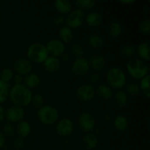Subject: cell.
Masks as SVG:
<instances>
[{
  "instance_id": "obj_33",
  "label": "cell",
  "mask_w": 150,
  "mask_h": 150,
  "mask_svg": "<svg viewBox=\"0 0 150 150\" xmlns=\"http://www.w3.org/2000/svg\"><path fill=\"white\" fill-rule=\"evenodd\" d=\"M70 52L76 59H79L83 57L84 54V50L80 44L75 43L70 47Z\"/></svg>"
},
{
  "instance_id": "obj_40",
  "label": "cell",
  "mask_w": 150,
  "mask_h": 150,
  "mask_svg": "<svg viewBox=\"0 0 150 150\" xmlns=\"http://www.w3.org/2000/svg\"><path fill=\"white\" fill-rule=\"evenodd\" d=\"M65 23V18L63 16H57L54 20V25L56 26H62V25Z\"/></svg>"
},
{
  "instance_id": "obj_11",
  "label": "cell",
  "mask_w": 150,
  "mask_h": 150,
  "mask_svg": "<svg viewBox=\"0 0 150 150\" xmlns=\"http://www.w3.org/2000/svg\"><path fill=\"white\" fill-rule=\"evenodd\" d=\"M56 131L62 137L70 136L73 131V123L68 118H62L58 122L56 127Z\"/></svg>"
},
{
  "instance_id": "obj_23",
  "label": "cell",
  "mask_w": 150,
  "mask_h": 150,
  "mask_svg": "<svg viewBox=\"0 0 150 150\" xmlns=\"http://www.w3.org/2000/svg\"><path fill=\"white\" fill-rule=\"evenodd\" d=\"M87 43L92 48L98 50L102 48L104 45V41L102 37L98 34H92L88 38Z\"/></svg>"
},
{
  "instance_id": "obj_42",
  "label": "cell",
  "mask_w": 150,
  "mask_h": 150,
  "mask_svg": "<svg viewBox=\"0 0 150 150\" xmlns=\"http://www.w3.org/2000/svg\"><path fill=\"white\" fill-rule=\"evenodd\" d=\"M6 142V138L5 136L4 135V133L0 131V149L2 148L3 146L5 145Z\"/></svg>"
},
{
  "instance_id": "obj_1",
  "label": "cell",
  "mask_w": 150,
  "mask_h": 150,
  "mask_svg": "<svg viewBox=\"0 0 150 150\" xmlns=\"http://www.w3.org/2000/svg\"><path fill=\"white\" fill-rule=\"evenodd\" d=\"M32 93L24 84H16L10 89L9 97L16 106L26 107L32 103Z\"/></svg>"
},
{
  "instance_id": "obj_4",
  "label": "cell",
  "mask_w": 150,
  "mask_h": 150,
  "mask_svg": "<svg viewBox=\"0 0 150 150\" xmlns=\"http://www.w3.org/2000/svg\"><path fill=\"white\" fill-rule=\"evenodd\" d=\"M26 54L29 61L35 63H43L49 56L46 46L40 42H35L29 45Z\"/></svg>"
},
{
  "instance_id": "obj_46",
  "label": "cell",
  "mask_w": 150,
  "mask_h": 150,
  "mask_svg": "<svg viewBox=\"0 0 150 150\" xmlns=\"http://www.w3.org/2000/svg\"><path fill=\"white\" fill-rule=\"evenodd\" d=\"M0 18H1V13H0Z\"/></svg>"
},
{
  "instance_id": "obj_45",
  "label": "cell",
  "mask_w": 150,
  "mask_h": 150,
  "mask_svg": "<svg viewBox=\"0 0 150 150\" xmlns=\"http://www.w3.org/2000/svg\"><path fill=\"white\" fill-rule=\"evenodd\" d=\"M120 2L123 3V4H132V3L135 2V1L134 0H127V1H126V0H124V1H120Z\"/></svg>"
},
{
  "instance_id": "obj_34",
  "label": "cell",
  "mask_w": 150,
  "mask_h": 150,
  "mask_svg": "<svg viewBox=\"0 0 150 150\" xmlns=\"http://www.w3.org/2000/svg\"><path fill=\"white\" fill-rule=\"evenodd\" d=\"M136 53V48L132 45H124L121 48V54L125 57H131Z\"/></svg>"
},
{
  "instance_id": "obj_28",
  "label": "cell",
  "mask_w": 150,
  "mask_h": 150,
  "mask_svg": "<svg viewBox=\"0 0 150 150\" xmlns=\"http://www.w3.org/2000/svg\"><path fill=\"white\" fill-rule=\"evenodd\" d=\"M149 81H150V76L149 75L145 76L144 78L142 79L140 83V90L143 92L144 95L146 98H150V88H149Z\"/></svg>"
},
{
  "instance_id": "obj_30",
  "label": "cell",
  "mask_w": 150,
  "mask_h": 150,
  "mask_svg": "<svg viewBox=\"0 0 150 150\" xmlns=\"http://www.w3.org/2000/svg\"><path fill=\"white\" fill-rule=\"evenodd\" d=\"M10 88L7 83L0 80V104L4 103L9 97Z\"/></svg>"
},
{
  "instance_id": "obj_44",
  "label": "cell",
  "mask_w": 150,
  "mask_h": 150,
  "mask_svg": "<svg viewBox=\"0 0 150 150\" xmlns=\"http://www.w3.org/2000/svg\"><path fill=\"white\" fill-rule=\"evenodd\" d=\"M60 57L62 58V61L64 62H67L69 59H70V56H69L67 53H64V54H63Z\"/></svg>"
},
{
  "instance_id": "obj_20",
  "label": "cell",
  "mask_w": 150,
  "mask_h": 150,
  "mask_svg": "<svg viewBox=\"0 0 150 150\" xmlns=\"http://www.w3.org/2000/svg\"><path fill=\"white\" fill-rule=\"evenodd\" d=\"M103 16L98 12H91L86 16V22L91 27H98L103 22Z\"/></svg>"
},
{
  "instance_id": "obj_27",
  "label": "cell",
  "mask_w": 150,
  "mask_h": 150,
  "mask_svg": "<svg viewBox=\"0 0 150 150\" xmlns=\"http://www.w3.org/2000/svg\"><path fill=\"white\" fill-rule=\"evenodd\" d=\"M114 126L118 131H125L128 127V120L125 116L119 115L114 119Z\"/></svg>"
},
{
  "instance_id": "obj_3",
  "label": "cell",
  "mask_w": 150,
  "mask_h": 150,
  "mask_svg": "<svg viewBox=\"0 0 150 150\" xmlns=\"http://www.w3.org/2000/svg\"><path fill=\"white\" fill-rule=\"evenodd\" d=\"M127 70L129 75L133 79H142L147 76L149 67L143 60L135 59L128 62L127 64Z\"/></svg>"
},
{
  "instance_id": "obj_6",
  "label": "cell",
  "mask_w": 150,
  "mask_h": 150,
  "mask_svg": "<svg viewBox=\"0 0 150 150\" xmlns=\"http://www.w3.org/2000/svg\"><path fill=\"white\" fill-rule=\"evenodd\" d=\"M85 20L84 12L79 9H76L70 12L66 18L65 23L67 26L71 29H78L83 23Z\"/></svg>"
},
{
  "instance_id": "obj_29",
  "label": "cell",
  "mask_w": 150,
  "mask_h": 150,
  "mask_svg": "<svg viewBox=\"0 0 150 150\" xmlns=\"http://www.w3.org/2000/svg\"><path fill=\"white\" fill-rule=\"evenodd\" d=\"M76 4L78 7V9L82 11L89 10L95 5V0H77L76 1Z\"/></svg>"
},
{
  "instance_id": "obj_7",
  "label": "cell",
  "mask_w": 150,
  "mask_h": 150,
  "mask_svg": "<svg viewBox=\"0 0 150 150\" xmlns=\"http://www.w3.org/2000/svg\"><path fill=\"white\" fill-rule=\"evenodd\" d=\"M78 124L82 131L86 133H92L95 127V120L90 113L83 112L78 118Z\"/></svg>"
},
{
  "instance_id": "obj_14",
  "label": "cell",
  "mask_w": 150,
  "mask_h": 150,
  "mask_svg": "<svg viewBox=\"0 0 150 150\" xmlns=\"http://www.w3.org/2000/svg\"><path fill=\"white\" fill-rule=\"evenodd\" d=\"M89 67H92L95 71L100 72L103 70L106 65V61L104 57L98 54L91 56L89 61Z\"/></svg>"
},
{
  "instance_id": "obj_31",
  "label": "cell",
  "mask_w": 150,
  "mask_h": 150,
  "mask_svg": "<svg viewBox=\"0 0 150 150\" xmlns=\"http://www.w3.org/2000/svg\"><path fill=\"white\" fill-rule=\"evenodd\" d=\"M13 76H14V74H13V70L7 67L2 69L0 72V80L5 83H8V82H10L13 79Z\"/></svg>"
},
{
  "instance_id": "obj_25",
  "label": "cell",
  "mask_w": 150,
  "mask_h": 150,
  "mask_svg": "<svg viewBox=\"0 0 150 150\" xmlns=\"http://www.w3.org/2000/svg\"><path fill=\"white\" fill-rule=\"evenodd\" d=\"M31 130H32V127H31L30 124L27 121L22 120L18 124L17 133L21 139L27 137L30 134Z\"/></svg>"
},
{
  "instance_id": "obj_9",
  "label": "cell",
  "mask_w": 150,
  "mask_h": 150,
  "mask_svg": "<svg viewBox=\"0 0 150 150\" xmlns=\"http://www.w3.org/2000/svg\"><path fill=\"white\" fill-rule=\"evenodd\" d=\"M89 70V62L83 57L76 59V60L73 62L71 66V70L73 74L76 76H79V77L85 76Z\"/></svg>"
},
{
  "instance_id": "obj_19",
  "label": "cell",
  "mask_w": 150,
  "mask_h": 150,
  "mask_svg": "<svg viewBox=\"0 0 150 150\" xmlns=\"http://www.w3.org/2000/svg\"><path fill=\"white\" fill-rule=\"evenodd\" d=\"M82 144L86 149H93L98 144V138L92 133H86L82 139Z\"/></svg>"
},
{
  "instance_id": "obj_5",
  "label": "cell",
  "mask_w": 150,
  "mask_h": 150,
  "mask_svg": "<svg viewBox=\"0 0 150 150\" xmlns=\"http://www.w3.org/2000/svg\"><path fill=\"white\" fill-rule=\"evenodd\" d=\"M38 117L41 123L46 125L54 124L59 119V112L57 108L51 105H42L38 111Z\"/></svg>"
},
{
  "instance_id": "obj_21",
  "label": "cell",
  "mask_w": 150,
  "mask_h": 150,
  "mask_svg": "<svg viewBox=\"0 0 150 150\" xmlns=\"http://www.w3.org/2000/svg\"><path fill=\"white\" fill-rule=\"evenodd\" d=\"M114 103L118 108H124L128 103V95L125 91L119 89L114 97Z\"/></svg>"
},
{
  "instance_id": "obj_2",
  "label": "cell",
  "mask_w": 150,
  "mask_h": 150,
  "mask_svg": "<svg viewBox=\"0 0 150 150\" xmlns=\"http://www.w3.org/2000/svg\"><path fill=\"white\" fill-rule=\"evenodd\" d=\"M106 82L109 87L119 90L126 86L127 78L122 69L112 67L107 72Z\"/></svg>"
},
{
  "instance_id": "obj_35",
  "label": "cell",
  "mask_w": 150,
  "mask_h": 150,
  "mask_svg": "<svg viewBox=\"0 0 150 150\" xmlns=\"http://www.w3.org/2000/svg\"><path fill=\"white\" fill-rule=\"evenodd\" d=\"M139 31L144 35H149L150 33V20L146 19L141 22L139 25Z\"/></svg>"
},
{
  "instance_id": "obj_8",
  "label": "cell",
  "mask_w": 150,
  "mask_h": 150,
  "mask_svg": "<svg viewBox=\"0 0 150 150\" xmlns=\"http://www.w3.org/2000/svg\"><path fill=\"white\" fill-rule=\"evenodd\" d=\"M78 99L83 102H89L94 98L95 94V88L92 85L87 83L78 87L76 92Z\"/></svg>"
},
{
  "instance_id": "obj_13",
  "label": "cell",
  "mask_w": 150,
  "mask_h": 150,
  "mask_svg": "<svg viewBox=\"0 0 150 150\" xmlns=\"http://www.w3.org/2000/svg\"><path fill=\"white\" fill-rule=\"evenodd\" d=\"M13 68L16 73L21 76H26L31 73L32 64L29 59L24 58L18 59L13 64Z\"/></svg>"
},
{
  "instance_id": "obj_32",
  "label": "cell",
  "mask_w": 150,
  "mask_h": 150,
  "mask_svg": "<svg viewBox=\"0 0 150 150\" xmlns=\"http://www.w3.org/2000/svg\"><path fill=\"white\" fill-rule=\"evenodd\" d=\"M140 87L139 85L136 83H129L126 86V93L127 95H130V96H137L140 93Z\"/></svg>"
},
{
  "instance_id": "obj_12",
  "label": "cell",
  "mask_w": 150,
  "mask_h": 150,
  "mask_svg": "<svg viewBox=\"0 0 150 150\" xmlns=\"http://www.w3.org/2000/svg\"><path fill=\"white\" fill-rule=\"evenodd\" d=\"M24 110L23 108L18 106H12L5 111V115L7 120L10 122H20L24 117Z\"/></svg>"
},
{
  "instance_id": "obj_15",
  "label": "cell",
  "mask_w": 150,
  "mask_h": 150,
  "mask_svg": "<svg viewBox=\"0 0 150 150\" xmlns=\"http://www.w3.org/2000/svg\"><path fill=\"white\" fill-rule=\"evenodd\" d=\"M43 66L45 70L49 73H56L58 71L61 67L60 61L57 57L48 56V58L44 61Z\"/></svg>"
},
{
  "instance_id": "obj_36",
  "label": "cell",
  "mask_w": 150,
  "mask_h": 150,
  "mask_svg": "<svg viewBox=\"0 0 150 150\" xmlns=\"http://www.w3.org/2000/svg\"><path fill=\"white\" fill-rule=\"evenodd\" d=\"M32 103L35 108H41V107L43 105V103H44L43 97H42L41 95H40V94H37V95L32 96Z\"/></svg>"
},
{
  "instance_id": "obj_37",
  "label": "cell",
  "mask_w": 150,
  "mask_h": 150,
  "mask_svg": "<svg viewBox=\"0 0 150 150\" xmlns=\"http://www.w3.org/2000/svg\"><path fill=\"white\" fill-rule=\"evenodd\" d=\"M3 131H4V133L6 135V136H9V137H13L15 135V130L14 127L13 126V125L10 122L5 123L3 126Z\"/></svg>"
},
{
  "instance_id": "obj_18",
  "label": "cell",
  "mask_w": 150,
  "mask_h": 150,
  "mask_svg": "<svg viewBox=\"0 0 150 150\" xmlns=\"http://www.w3.org/2000/svg\"><path fill=\"white\" fill-rule=\"evenodd\" d=\"M54 7L62 15L69 14L72 11V4L68 0H57L54 1Z\"/></svg>"
},
{
  "instance_id": "obj_22",
  "label": "cell",
  "mask_w": 150,
  "mask_h": 150,
  "mask_svg": "<svg viewBox=\"0 0 150 150\" xmlns=\"http://www.w3.org/2000/svg\"><path fill=\"white\" fill-rule=\"evenodd\" d=\"M149 42H142L136 49V53L140 59L144 61H149Z\"/></svg>"
},
{
  "instance_id": "obj_10",
  "label": "cell",
  "mask_w": 150,
  "mask_h": 150,
  "mask_svg": "<svg viewBox=\"0 0 150 150\" xmlns=\"http://www.w3.org/2000/svg\"><path fill=\"white\" fill-rule=\"evenodd\" d=\"M45 46L48 54H51V57H57V58L61 57L65 51L64 44L59 40H51L48 41Z\"/></svg>"
},
{
  "instance_id": "obj_24",
  "label": "cell",
  "mask_w": 150,
  "mask_h": 150,
  "mask_svg": "<svg viewBox=\"0 0 150 150\" xmlns=\"http://www.w3.org/2000/svg\"><path fill=\"white\" fill-rule=\"evenodd\" d=\"M59 36L61 42L63 43H69L73 39V30L67 26H62L59 31Z\"/></svg>"
},
{
  "instance_id": "obj_39",
  "label": "cell",
  "mask_w": 150,
  "mask_h": 150,
  "mask_svg": "<svg viewBox=\"0 0 150 150\" xmlns=\"http://www.w3.org/2000/svg\"><path fill=\"white\" fill-rule=\"evenodd\" d=\"M13 146H14L15 149H21L23 147L24 143H23V139H21V138H18V139H15V140L13 141Z\"/></svg>"
},
{
  "instance_id": "obj_41",
  "label": "cell",
  "mask_w": 150,
  "mask_h": 150,
  "mask_svg": "<svg viewBox=\"0 0 150 150\" xmlns=\"http://www.w3.org/2000/svg\"><path fill=\"white\" fill-rule=\"evenodd\" d=\"M13 81H14L15 85L16 84H21L22 82H23V76L21 75H19V74H16L13 76Z\"/></svg>"
},
{
  "instance_id": "obj_26",
  "label": "cell",
  "mask_w": 150,
  "mask_h": 150,
  "mask_svg": "<svg viewBox=\"0 0 150 150\" xmlns=\"http://www.w3.org/2000/svg\"><path fill=\"white\" fill-rule=\"evenodd\" d=\"M122 32V27L119 22L113 21L108 26V34L111 38H119L121 35Z\"/></svg>"
},
{
  "instance_id": "obj_38",
  "label": "cell",
  "mask_w": 150,
  "mask_h": 150,
  "mask_svg": "<svg viewBox=\"0 0 150 150\" xmlns=\"http://www.w3.org/2000/svg\"><path fill=\"white\" fill-rule=\"evenodd\" d=\"M100 80V76L99 73H91L88 78V81L89 82V84H96V83H99Z\"/></svg>"
},
{
  "instance_id": "obj_16",
  "label": "cell",
  "mask_w": 150,
  "mask_h": 150,
  "mask_svg": "<svg viewBox=\"0 0 150 150\" xmlns=\"http://www.w3.org/2000/svg\"><path fill=\"white\" fill-rule=\"evenodd\" d=\"M95 94L103 100H109L112 98L113 91L111 87L105 84H100L95 89Z\"/></svg>"
},
{
  "instance_id": "obj_17",
  "label": "cell",
  "mask_w": 150,
  "mask_h": 150,
  "mask_svg": "<svg viewBox=\"0 0 150 150\" xmlns=\"http://www.w3.org/2000/svg\"><path fill=\"white\" fill-rule=\"evenodd\" d=\"M24 85L29 89H35L37 88L41 83V79L39 75L37 73H29L23 79Z\"/></svg>"
},
{
  "instance_id": "obj_43",
  "label": "cell",
  "mask_w": 150,
  "mask_h": 150,
  "mask_svg": "<svg viewBox=\"0 0 150 150\" xmlns=\"http://www.w3.org/2000/svg\"><path fill=\"white\" fill-rule=\"evenodd\" d=\"M4 115H5V111H4V108L0 105V122L4 120Z\"/></svg>"
}]
</instances>
